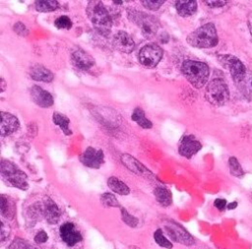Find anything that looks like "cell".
I'll return each mask as SVG.
<instances>
[{
	"label": "cell",
	"instance_id": "1",
	"mask_svg": "<svg viewBox=\"0 0 252 249\" xmlns=\"http://www.w3.org/2000/svg\"><path fill=\"white\" fill-rule=\"evenodd\" d=\"M86 13L93 26L99 33L107 35L110 32L112 21L108 11L106 10L102 2L90 1L87 6Z\"/></svg>",
	"mask_w": 252,
	"mask_h": 249
},
{
	"label": "cell",
	"instance_id": "2",
	"mask_svg": "<svg viewBox=\"0 0 252 249\" xmlns=\"http://www.w3.org/2000/svg\"><path fill=\"white\" fill-rule=\"evenodd\" d=\"M186 40L191 46L197 48H211L218 44L219 37L215 25L208 23L189 33Z\"/></svg>",
	"mask_w": 252,
	"mask_h": 249
},
{
	"label": "cell",
	"instance_id": "3",
	"mask_svg": "<svg viewBox=\"0 0 252 249\" xmlns=\"http://www.w3.org/2000/svg\"><path fill=\"white\" fill-rule=\"evenodd\" d=\"M181 71L187 81L197 89L205 86L210 75V70L206 63L194 60H185L182 63Z\"/></svg>",
	"mask_w": 252,
	"mask_h": 249
},
{
	"label": "cell",
	"instance_id": "4",
	"mask_svg": "<svg viewBox=\"0 0 252 249\" xmlns=\"http://www.w3.org/2000/svg\"><path fill=\"white\" fill-rule=\"evenodd\" d=\"M1 175L3 180L13 187L21 190H27L29 188L27 174L10 160L2 159Z\"/></svg>",
	"mask_w": 252,
	"mask_h": 249
},
{
	"label": "cell",
	"instance_id": "5",
	"mask_svg": "<svg viewBox=\"0 0 252 249\" xmlns=\"http://www.w3.org/2000/svg\"><path fill=\"white\" fill-rule=\"evenodd\" d=\"M128 18L140 28L145 37H153L158 32L159 23L154 16L138 10L128 9Z\"/></svg>",
	"mask_w": 252,
	"mask_h": 249
},
{
	"label": "cell",
	"instance_id": "6",
	"mask_svg": "<svg viewBox=\"0 0 252 249\" xmlns=\"http://www.w3.org/2000/svg\"><path fill=\"white\" fill-rule=\"evenodd\" d=\"M205 96L211 104L215 106H221L229 98L228 87L224 81L220 79H214L208 84Z\"/></svg>",
	"mask_w": 252,
	"mask_h": 249
},
{
	"label": "cell",
	"instance_id": "7",
	"mask_svg": "<svg viewBox=\"0 0 252 249\" xmlns=\"http://www.w3.org/2000/svg\"><path fill=\"white\" fill-rule=\"evenodd\" d=\"M163 55V50L161 47L156 43H149L143 46L138 54L139 62L145 68L156 67Z\"/></svg>",
	"mask_w": 252,
	"mask_h": 249
},
{
	"label": "cell",
	"instance_id": "8",
	"mask_svg": "<svg viewBox=\"0 0 252 249\" xmlns=\"http://www.w3.org/2000/svg\"><path fill=\"white\" fill-rule=\"evenodd\" d=\"M219 61L229 70L230 75L236 85L241 83L245 78L247 71L244 64L233 55H219Z\"/></svg>",
	"mask_w": 252,
	"mask_h": 249
},
{
	"label": "cell",
	"instance_id": "9",
	"mask_svg": "<svg viewBox=\"0 0 252 249\" xmlns=\"http://www.w3.org/2000/svg\"><path fill=\"white\" fill-rule=\"evenodd\" d=\"M202 148V144L193 135H184L178 143V153L180 156L190 158Z\"/></svg>",
	"mask_w": 252,
	"mask_h": 249
},
{
	"label": "cell",
	"instance_id": "10",
	"mask_svg": "<svg viewBox=\"0 0 252 249\" xmlns=\"http://www.w3.org/2000/svg\"><path fill=\"white\" fill-rule=\"evenodd\" d=\"M81 162L87 167L97 169L104 162V154L101 150L88 147L80 156Z\"/></svg>",
	"mask_w": 252,
	"mask_h": 249
},
{
	"label": "cell",
	"instance_id": "11",
	"mask_svg": "<svg viewBox=\"0 0 252 249\" xmlns=\"http://www.w3.org/2000/svg\"><path fill=\"white\" fill-rule=\"evenodd\" d=\"M165 230L169 237L176 242L185 245H192L194 243V238L189 234V232L175 222L167 223L165 225Z\"/></svg>",
	"mask_w": 252,
	"mask_h": 249
},
{
	"label": "cell",
	"instance_id": "12",
	"mask_svg": "<svg viewBox=\"0 0 252 249\" xmlns=\"http://www.w3.org/2000/svg\"><path fill=\"white\" fill-rule=\"evenodd\" d=\"M61 239L68 246H75L80 241H82V235L80 231L76 228L75 224L72 222H65L60 226L59 229Z\"/></svg>",
	"mask_w": 252,
	"mask_h": 249
},
{
	"label": "cell",
	"instance_id": "13",
	"mask_svg": "<svg viewBox=\"0 0 252 249\" xmlns=\"http://www.w3.org/2000/svg\"><path fill=\"white\" fill-rule=\"evenodd\" d=\"M112 44L117 50L123 53H130L135 48L134 39L124 31H119L114 34Z\"/></svg>",
	"mask_w": 252,
	"mask_h": 249
},
{
	"label": "cell",
	"instance_id": "14",
	"mask_svg": "<svg viewBox=\"0 0 252 249\" xmlns=\"http://www.w3.org/2000/svg\"><path fill=\"white\" fill-rule=\"evenodd\" d=\"M70 58L72 64L79 70H89L94 65V57L83 49L74 50Z\"/></svg>",
	"mask_w": 252,
	"mask_h": 249
},
{
	"label": "cell",
	"instance_id": "15",
	"mask_svg": "<svg viewBox=\"0 0 252 249\" xmlns=\"http://www.w3.org/2000/svg\"><path fill=\"white\" fill-rule=\"evenodd\" d=\"M31 96L35 104L40 107L48 108L52 106L54 100L50 93L43 90L39 86H32L31 89Z\"/></svg>",
	"mask_w": 252,
	"mask_h": 249
},
{
	"label": "cell",
	"instance_id": "16",
	"mask_svg": "<svg viewBox=\"0 0 252 249\" xmlns=\"http://www.w3.org/2000/svg\"><path fill=\"white\" fill-rule=\"evenodd\" d=\"M20 127L19 119L9 112H1V136H9Z\"/></svg>",
	"mask_w": 252,
	"mask_h": 249
},
{
	"label": "cell",
	"instance_id": "17",
	"mask_svg": "<svg viewBox=\"0 0 252 249\" xmlns=\"http://www.w3.org/2000/svg\"><path fill=\"white\" fill-rule=\"evenodd\" d=\"M42 215L45 218L46 221L50 224L56 223L61 216V212L58 208V206L49 198H45L42 205Z\"/></svg>",
	"mask_w": 252,
	"mask_h": 249
},
{
	"label": "cell",
	"instance_id": "18",
	"mask_svg": "<svg viewBox=\"0 0 252 249\" xmlns=\"http://www.w3.org/2000/svg\"><path fill=\"white\" fill-rule=\"evenodd\" d=\"M121 162L132 172L139 174V175H143V176H150L152 175L151 171L144 166L138 159H136L135 157H133L132 156L128 155V154H123L121 156Z\"/></svg>",
	"mask_w": 252,
	"mask_h": 249
},
{
	"label": "cell",
	"instance_id": "19",
	"mask_svg": "<svg viewBox=\"0 0 252 249\" xmlns=\"http://www.w3.org/2000/svg\"><path fill=\"white\" fill-rule=\"evenodd\" d=\"M30 76L34 81L45 82V83L51 82L54 78L53 73L49 69H47L46 67L40 64H35L32 67H31Z\"/></svg>",
	"mask_w": 252,
	"mask_h": 249
},
{
	"label": "cell",
	"instance_id": "20",
	"mask_svg": "<svg viewBox=\"0 0 252 249\" xmlns=\"http://www.w3.org/2000/svg\"><path fill=\"white\" fill-rule=\"evenodd\" d=\"M198 5L196 1L191 0H181L175 2V9L181 17H189L195 14L197 11Z\"/></svg>",
	"mask_w": 252,
	"mask_h": 249
},
{
	"label": "cell",
	"instance_id": "21",
	"mask_svg": "<svg viewBox=\"0 0 252 249\" xmlns=\"http://www.w3.org/2000/svg\"><path fill=\"white\" fill-rule=\"evenodd\" d=\"M52 121L55 125L59 126L61 131L66 135H72V130L70 129V119L63 113L60 112H53Z\"/></svg>",
	"mask_w": 252,
	"mask_h": 249
},
{
	"label": "cell",
	"instance_id": "22",
	"mask_svg": "<svg viewBox=\"0 0 252 249\" xmlns=\"http://www.w3.org/2000/svg\"><path fill=\"white\" fill-rule=\"evenodd\" d=\"M154 195L156 197V200L163 207H167L172 202V195L171 192L162 186H158L154 190Z\"/></svg>",
	"mask_w": 252,
	"mask_h": 249
},
{
	"label": "cell",
	"instance_id": "23",
	"mask_svg": "<svg viewBox=\"0 0 252 249\" xmlns=\"http://www.w3.org/2000/svg\"><path fill=\"white\" fill-rule=\"evenodd\" d=\"M131 119L136 122L140 127L144 128V129H151L153 127V123L151 120H149L146 117L145 111L140 108V107H136L131 114Z\"/></svg>",
	"mask_w": 252,
	"mask_h": 249
},
{
	"label": "cell",
	"instance_id": "24",
	"mask_svg": "<svg viewBox=\"0 0 252 249\" xmlns=\"http://www.w3.org/2000/svg\"><path fill=\"white\" fill-rule=\"evenodd\" d=\"M108 187L115 193L119 195H128L130 193V188L120 179L115 176H111L107 179Z\"/></svg>",
	"mask_w": 252,
	"mask_h": 249
},
{
	"label": "cell",
	"instance_id": "25",
	"mask_svg": "<svg viewBox=\"0 0 252 249\" xmlns=\"http://www.w3.org/2000/svg\"><path fill=\"white\" fill-rule=\"evenodd\" d=\"M34 6L37 12L47 13V12H52L58 9L59 3L58 1H52V0H40V1H35Z\"/></svg>",
	"mask_w": 252,
	"mask_h": 249
},
{
	"label": "cell",
	"instance_id": "26",
	"mask_svg": "<svg viewBox=\"0 0 252 249\" xmlns=\"http://www.w3.org/2000/svg\"><path fill=\"white\" fill-rule=\"evenodd\" d=\"M14 207L11 205L9 198L4 194L1 195V215L5 218H12L14 215Z\"/></svg>",
	"mask_w": 252,
	"mask_h": 249
},
{
	"label": "cell",
	"instance_id": "27",
	"mask_svg": "<svg viewBox=\"0 0 252 249\" xmlns=\"http://www.w3.org/2000/svg\"><path fill=\"white\" fill-rule=\"evenodd\" d=\"M154 238L157 244H158L159 246L163 247V248H167V249H171L172 248V243L166 239V237L163 235V232L160 228L157 229L154 233Z\"/></svg>",
	"mask_w": 252,
	"mask_h": 249
},
{
	"label": "cell",
	"instance_id": "28",
	"mask_svg": "<svg viewBox=\"0 0 252 249\" xmlns=\"http://www.w3.org/2000/svg\"><path fill=\"white\" fill-rule=\"evenodd\" d=\"M228 165H229V169H230V173L236 177H240L243 175V169L241 167V165L239 164L238 160L234 157L231 156L228 159Z\"/></svg>",
	"mask_w": 252,
	"mask_h": 249
},
{
	"label": "cell",
	"instance_id": "29",
	"mask_svg": "<svg viewBox=\"0 0 252 249\" xmlns=\"http://www.w3.org/2000/svg\"><path fill=\"white\" fill-rule=\"evenodd\" d=\"M9 249H36L32 243L25 239L16 238L13 240V242L10 244Z\"/></svg>",
	"mask_w": 252,
	"mask_h": 249
},
{
	"label": "cell",
	"instance_id": "30",
	"mask_svg": "<svg viewBox=\"0 0 252 249\" xmlns=\"http://www.w3.org/2000/svg\"><path fill=\"white\" fill-rule=\"evenodd\" d=\"M100 202L106 207H119V203L114 195L110 193H104L100 196Z\"/></svg>",
	"mask_w": 252,
	"mask_h": 249
},
{
	"label": "cell",
	"instance_id": "31",
	"mask_svg": "<svg viewBox=\"0 0 252 249\" xmlns=\"http://www.w3.org/2000/svg\"><path fill=\"white\" fill-rule=\"evenodd\" d=\"M54 26L57 29H65L69 30L72 28V21L68 16H60L54 21Z\"/></svg>",
	"mask_w": 252,
	"mask_h": 249
},
{
	"label": "cell",
	"instance_id": "32",
	"mask_svg": "<svg viewBox=\"0 0 252 249\" xmlns=\"http://www.w3.org/2000/svg\"><path fill=\"white\" fill-rule=\"evenodd\" d=\"M121 217H122L123 221L131 227H136L137 224L139 223L138 218L133 217L132 215H130L124 208H121Z\"/></svg>",
	"mask_w": 252,
	"mask_h": 249
},
{
	"label": "cell",
	"instance_id": "33",
	"mask_svg": "<svg viewBox=\"0 0 252 249\" xmlns=\"http://www.w3.org/2000/svg\"><path fill=\"white\" fill-rule=\"evenodd\" d=\"M141 3L143 4V6L145 8H147L148 10H153V11H157L158 9H159V7L164 3L163 0H143L141 1Z\"/></svg>",
	"mask_w": 252,
	"mask_h": 249
},
{
	"label": "cell",
	"instance_id": "34",
	"mask_svg": "<svg viewBox=\"0 0 252 249\" xmlns=\"http://www.w3.org/2000/svg\"><path fill=\"white\" fill-rule=\"evenodd\" d=\"M238 85L240 86V88L243 91L250 93L252 92V73H247L245 78L243 79V81L241 83H239Z\"/></svg>",
	"mask_w": 252,
	"mask_h": 249
},
{
	"label": "cell",
	"instance_id": "35",
	"mask_svg": "<svg viewBox=\"0 0 252 249\" xmlns=\"http://www.w3.org/2000/svg\"><path fill=\"white\" fill-rule=\"evenodd\" d=\"M14 31H15V32L16 33H18L19 35H21V36H26V35H28V33H29V31H28V29H27V27L23 24V23H21V22H17L15 25H14Z\"/></svg>",
	"mask_w": 252,
	"mask_h": 249
},
{
	"label": "cell",
	"instance_id": "36",
	"mask_svg": "<svg viewBox=\"0 0 252 249\" xmlns=\"http://www.w3.org/2000/svg\"><path fill=\"white\" fill-rule=\"evenodd\" d=\"M10 234V228L8 225H6L3 221L1 222V232H0V236H1V241H5L6 238L9 237Z\"/></svg>",
	"mask_w": 252,
	"mask_h": 249
},
{
	"label": "cell",
	"instance_id": "37",
	"mask_svg": "<svg viewBox=\"0 0 252 249\" xmlns=\"http://www.w3.org/2000/svg\"><path fill=\"white\" fill-rule=\"evenodd\" d=\"M47 239H48V236H47L46 232L43 231V230L38 231V232L36 233V235L34 236V241H35L36 243H44Z\"/></svg>",
	"mask_w": 252,
	"mask_h": 249
},
{
	"label": "cell",
	"instance_id": "38",
	"mask_svg": "<svg viewBox=\"0 0 252 249\" xmlns=\"http://www.w3.org/2000/svg\"><path fill=\"white\" fill-rule=\"evenodd\" d=\"M214 205H215V207L217 208V209H219V210H223L224 208H225V206H226V201L224 200V199H216L215 200V202H214Z\"/></svg>",
	"mask_w": 252,
	"mask_h": 249
},
{
	"label": "cell",
	"instance_id": "39",
	"mask_svg": "<svg viewBox=\"0 0 252 249\" xmlns=\"http://www.w3.org/2000/svg\"><path fill=\"white\" fill-rule=\"evenodd\" d=\"M204 3L210 7H220L225 5V1H204Z\"/></svg>",
	"mask_w": 252,
	"mask_h": 249
},
{
	"label": "cell",
	"instance_id": "40",
	"mask_svg": "<svg viewBox=\"0 0 252 249\" xmlns=\"http://www.w3.org/2000/svg\"><path fill=\"white\" fill-rule=\"evenodd\" d=\"M248 28H249V31H250V33L252 35V17L249 19L248 21Z\"/></svg>",
	"mask_w": 252,
	"mask_h": 249
},
{
	"label": "cell",
	"instance_id": "41",
	"mask_svg": "<svg viewBox=\"0 0 252 249\" xmlns=\"http://www.w3.org/2000/svg\"><path fill=\"white\" fill-rule=\"evenodd\" d=\"M236 206H237V203H236V202H233V203H231V204L227 205V209L231 210V209H234Z\"/></svg>",
	"mask_w": 252,
	"mask_h": 249
},
{
	"label": "cell",
	"instance_id": "42",
	"mask_svg": "<svg viewBox=\"0 0 252 249\" xmlns=\"http://www.w3.org/2000/svg\"><path fill=\"white\" fill-rule=\"evenodd\" d=\"M113 3H116V4H121L122 1H113Z\"/></svg>",
	"mask_w": 252,
	"mask_h": 249
},
{
	"label": "cell",
	"instance_id": "43",
	"mask_svg": "<svg viewBox=\"0 0 252 249\" xmlns=\"http://www.w3.org/2000/svg\"><path fill=\"white\" fill-rule=\"evenodd\" d=\"M251 198H252V191H251Z\"/></svg>",
	"mask_w": 252,
	"mask_h": 249
}]
</instances>
